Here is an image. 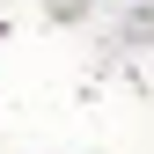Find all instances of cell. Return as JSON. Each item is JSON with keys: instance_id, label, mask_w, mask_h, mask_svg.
<instances>
[{"instance_id": "obj_1", "label": "cell", "mask_w": 154, "mask_h": 154, "mask_svg": "<svg viewBox=\"0 0 154 154\" xmlns=\"http://www.w3.org/2000/svg\"><path fill=\"white\" fill-rule=\"evenodd\" d=\"M125 44H154V8H132V22H125Z\"/></svg>"}, {"instance_id": "obj_2", "label": "cell", "mask_w": 154, "mask_h": 154, "mask_svg": "<svg viewBox=\"0 0 154 154\" xmlns=\"http://www.w3.org/2000/svg\"><path fill=\"white\" fill-rule=\"evenodd\" d=\"M51 22H88V0H44Z\"/></svg>"}, {"instance_id": "obj_3", "label": "cell", "mask_w": 154, "mask_h": 154, "mask_svg": "<svg viewBox=\"0 0 154 154\" xmlns=\"http://www.w3.org/2000/svg\"><path fill=\"white\" fill-rule=\"evenodd\" d=\"M140 8H147V0H140Z\"/></svg>"}]
</instances>
